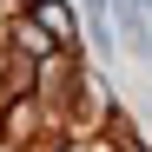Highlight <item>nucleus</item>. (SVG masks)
Wrapping results in <instances>:
<instances>
[{"label": "nucleus", "mask_w": 152, "mask_h": 152, "mask_svg": "<svg viewBox=\"0 0 152 152\" xmlns=\"http://www.w3.org/2000/svg\"><path fill=\"white\" fill-rule=\"evenodd\" d=\"M40 27H53V33H73V7H60V0H40Z\"/></svg>", "instance_id": "obj_1"}, {"label": "nucleus", "mask_w": 152, "mask_h": 152, "mask_svg": "<svg viewBox=\"0 0 152 152\" xmlns=\"http://www.w3.org/2000/svg\"><path fill=\"white\" fill-rule=\"evenodd\" d=\"M93 13H99V0H93Z\"/></svg>", "instance_id": "obj_2"}]
</instances>
